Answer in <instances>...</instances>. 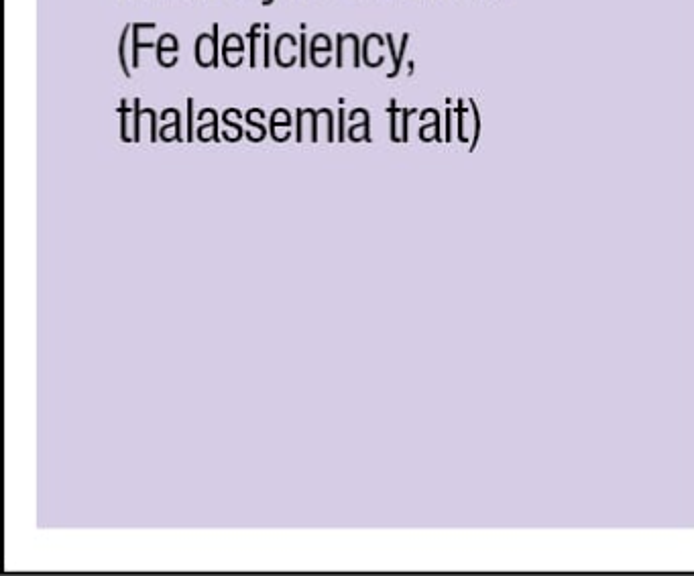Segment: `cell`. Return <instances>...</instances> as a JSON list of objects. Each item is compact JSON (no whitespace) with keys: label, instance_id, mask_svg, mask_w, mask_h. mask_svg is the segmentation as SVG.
I'll return each mask as SVG.
<instances>
[{"label":"cell","instance_id":"1","mask_svg":"<svg viewBox=\"0 0 694 576\" xmlns=\"http://www.w3.org/2000/svg\"><path fill=\"white\" fill-rule=\"evenodd\" d=\"M141 29H155V23H135L133 25V68H139V49L141 47H157V43H141L139 41V31Z\"/></svg>","mask_w":694,"mask_h":576},{"label":"cell","instance_id":"2","mask_svg":"<svg viewBox=\"0 0 694 576\" xmlns=\"http://www.w3.org/2000/svg\"><path fill=\"white\" fill-rule=\"evenodd\" d=\"M129 33H131V23L125 25L123 37H121V45H119V57H121V66H123V74L127 78H131V70H129V62H127V41H129Z\"/></svg>","mask_w":694,"mask_h":576},{"label":"cell","instance_id":"3","mask_svg":"<svg viewBox=\"0 0 694 576\" xmlns=\"http://www.w3.org/2000/svg\"><path fill=\"white\" fill-rule=\"evenodd\" d=\"M165 41H167V35L159 37V41H157V62H159L161 68H173L176 64H167V62H163V53H165V51H178L180 47H167Z\"/></svg>","mask_w":694,"mask_h":576},{"label":"cell","instance_id":"4","mask_svg":"<svg viewBox=\"0 0 694 576\" xmlns=\"http://www.w3.org/2000/svg\"><path fill=\"white\" fill-rule=\"evenodd\" d=\"M259 29H261V25L259 23H255L253 27H251V33H249V37H251V68H257V55H259V51H257V41H259Z\"/></svg>","mask_w":694,"mask_h":576},{"label":"cell","instance_id":"5","mask_svg":"<svg viewBox=\"0 0 694 576\" xmlns=\"http://www.w3.org/2000/svg\"><path fill=\"white\" fill-rule=\"evenodd\" d=\"M212 68H218V23L212 27Z\"/></svg>","mask_w":694,"mask_h":576},{"label":"cell","instance_id":"6","mask_svg":"<svg viewBox=\"0 0 694 576\" xmlns=\"http://www.w3.org/2000/svg\"><path fill=\"white\" fill-rule=\"evenodd\" d=\"M119 112L123 114V141H131V137H129V106H127V102H123V106L119 108Z\"/></svg>","mask_w":694,"mask_h":576},{"label":"cell","instance_id":"7","mask_svg":"<svg viewBox=\"0 0 694 576\" xmlns=\"http://www.w3.org/2000/svg\"><path fill=\"white\" fill-rule=\"evenodd\" d=\"M188 112H190V127H188V141H194V100L188 98Z\"/></svg>","mask_w":694,"mask_h":576},{"label":"cell","instance_id":"8","mask_svg":"<svg viewBox=\"0 0 694 576\" xmlns=\"http://www.w3.org/2000/svg\"><path fill=\"white\" fill-rule=\"evenodd\" d=\"M269 43H271V37L269 33L263 35V45H265V53H263V68H269L271 64V57H269Z\"/></svg>","mask_w":694,"mask_h":576},{"label":"cell","instance_id":"9","mask_svg":"<svg viewBox=\"0 0 694 576\" xmlns=\"http://www.w3.org/2000/svg\"><path fill=\"white\" fill-rule=\"evenodd\" d=\"M306 114H310V119H312V141H318V127H316V119H318V114L316 110H306Z\"/></svg>","mask_w":694,"mask_h":576},{"label":"cell","instance_id":"10","mask_svg":"<svg viewBox=\"0 0 694 576\" xmlns=\"http://www.w3.org/2000/svg\"><path fill=\"white\" fill-rule=\"evenodd\" d=\"M171 127H173V129H176V139H182V135H180V133H182V127H180V110H178V114H176V123H173ZM167 129H169V125H167V127H163L161 135H163V133H165Z\"/></svg>","mask_w":694,"mask_h":576},{"label":"cell","instance_id":"11","mask_svg":"<svg viewBox=\"0 0 694 576\" xmlns=\"http://www.w3.org/2000/svg\"><path fill=\"white\" fill-rule=\"evenodd\" d=\"M338 141H344V110H342V104H340V112H338Z\"/></svg>","mask_w":694,"mask_h":576},{"label":"cell","instance_id":"12","mask_svg":"<svg viewBox=\"0 0 694 576\" xmlns=\"http://www.w3.org/2000/svg\"><path fill=\"white\" fill-rule=\"evenodd\" d=\"M135 114H137V117H135V141H139V114H141V108H139V100H135Z\"/></svg>","mask_w":694,"mask_h":576},{"label":"cell","instance_id":"13","mask_svg":"<svg viewBox=\"0 0 694 576\" xmlns=\"http://www.w3.org/2000/svg\"><path fill=\"white\" fill-rule=\"evenodd\" d=\"M308 66V53H306V35H302V68Z\"/></svg>","mask_w":694,"mask_h":576},{"label":"cell","instance_id":"14","mask_svg":"<svg viewBox=\"0 0 694 576\" xmlns=\"http://www.w3.org/2000/svg\"><path fill=\"white\" fill-rule=\"evenodd\" d=\"M408 110L403 112V141H408Z\"/></svg>","mask_w":694,"mask_h":576},{"label":"cell","instance_id":"15","mask_svg":"<svg viewBox=\"0 0 694 576\" xmlns=\"http://www.w3.org/2000/svg\"><path fill=\"white\" fill-rule=\"evenodd\" d=\"M271 3H273V0H265V3H263V5L267 7V5H271Z\"/></svg>","mask_w":694,"mask_h":576}]
</instances>
